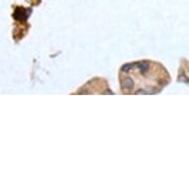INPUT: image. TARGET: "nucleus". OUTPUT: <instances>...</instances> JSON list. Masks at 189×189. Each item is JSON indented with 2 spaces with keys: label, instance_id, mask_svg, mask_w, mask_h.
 Returning a JSON list of instances; mask_svg holds the SVG:
<instances>
[{
  "label": "nucleus",
  "instance_id": "f257e3e1",
  "mask_svg": "<svg viewBox=\"0 0 189 189\" xmlns=\"http://www.w3.org/2000/svg\"><path fill=\"white\" fill-rule=\"evenodd\" d=\"M119 79L124 94H156L167 85L170 77L159 63L141 61L123 66Z\"/></svg>",
  "mask_w": 189,
  "mask_h": 189
}]
</instances>
